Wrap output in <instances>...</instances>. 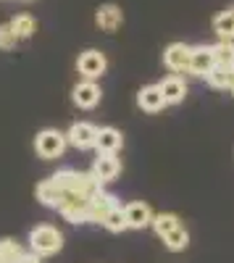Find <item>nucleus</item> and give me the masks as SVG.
Segmentation results:
<instances>
[{"label": "nucleus", "mask_w": 234, "mask_h": 263, "mask_svg": "<svg viewBox=\"0 0 234 263\" xmlns=\"http://www.w3.org/2000/svg\"><path fill=\"white\" fill-rule=\"evenodd\" d=\"M213 53H216V63L234 69V42H219V45H213Z\"/></svg>", "instance_id": "nucleus-24"}, {"label": "nucleus", "mask_w": 234, "mask_h": 263, "mask_svg": "<svg viewBox=\"0 0 234 263\" xmlns=\"http://www.w3.org/2000/svg\"><path fill=\"white\" fill-rule=\"evenodd\" d=\"M66 135L58 129H42L40 135L34 137V150H37V156L40 158H45V161H55L61 158L63 153H66Z\"/></svg>", "instance_id": "nucleus-3"}, {"label": "nucleus", "mask_w": 234, "mask_h": 263, "mask_svg": "<svg viewBox=\"0 0 234 263\" xmlns=\"http://www.w3.org/2000/svg\"><path fill=\"white\" fill-rule=\"evenodd\" d=\"M66 140H69V145L76 147V150H90V147H95V142H98V126H95V124H87V121H76V124H71V129L66 132Z\"/></svg>", "instance_id": "nucleus-8"}, {"label": "nucleus", "mask_w": 234, "mask_h": 263, "mask_svg": "<svg viewBox=\"0 0 234 263\" xmlns=\"http://www.w3.org/2000/svg\"><path fill=\"white\" fill-rule=\"evenodd\" d=\"M126 213V224H129V229H145V227H150L153 224V211L147 203L142 200H134L124 208Z\"/></svg>", "instance_id": "nucleus-12"}, {"label": "nucleus", "mask_w": 234, "mask_h": 263, "mask_svg": "<svg viewBox=\"0 0 234 263\" xmlns=\"http://www.w3.org/2000/svg\"><path fill=\"white\" fill-rule=\"evenodd\" d=\"M161 239H163V245L171 250V253H179V250H184V248L189 245V234H187L184 227H179V229H174V232H168V234L161 237Z\"/></svg>", "instance_id": "nucleus-21"}, {"label": "nucleus", "mask_w": 234, "mask_h": 263, "mask_svg": "<svg viewBox=\"0 0 234 263\" xmlns=\"http://www.w3.org/2000/svg\"><path fill=\"white\" fill-rule=\"evenodd\" d=\"M150 227L158 232V237H166L168 232L179 229L182 221H179V216H177V213H158V216H153V224H150Z\"/></svg>", "instance_id": "nucleus-19"}, {"label": "nucleus", "mask_w": 234, "mask_h": 263, "mask_svg": "<svg viewBox=\"0 0 234 263\" xmlns=\"http://www.w3.org/2000/svg\"><path fill=\"white\" fill-rule=\"evenodd\" d=\"M18 263H42V260H40V255H34V253H24Z\"/></svg>", "instance_id": "nucleus-26"}, {"label": "nucleus", "mask_w": 234, "mask_h": 263, "mask_svg": "<svg viewBox=\"0 0 234 263\" xmlns=\"http://www.w3.org/2000/svg\"><path fill=\"white\" fill-rule=\"evenodd\" d=\"M121 145H124V137H121L119 129H113V126L98 129V142H95L98 153H119Z\"/></svg>", "instance_id": "nucleus-14"}, {"label": "nucleus", "mask_w": 234, "mask_h": 263, "mask_svg": "<svg viewBox=\"0 0 234 263\" xmlns=\"http://www.w3.org/2000/svg\"><path fill=\"white\" fill-rule=\"evenodd\" d=\"M95 24L103 29V32H116L121 24H124V13L116 3H105L95 11Z\"/></svg>", "instance_id": "nucleus-10"}, {"label": "nucleus", "mask_w": 234, "mask_h": 263, "mask_svg": "<svg viewBox=\"0 0 234 263\" xmlns=\"http://www.w3.org/2000/svg\"><path fill=\"white\" fill-rule=\"evenodd\" d=\"M90 174L100 184H108V182H113L121 174V161L116 158V153H98V158H95Z\"/></svg>", "instance_id": "nucleus-6"}, {"label": "nucleus", "mask_w": 234, "mask_h": 263, "mask_svg": "<svg viewBox=\"0 0 234 263\" xmlns=\"http://www.w3.org/2000/svg\"><path fill=\"white\" fill-rule=\"evenodd\" d=\"M226 90L234 95V71H231V77H229V87H226Z\"/></svg>", "instance_id": "nucleus-27"}, {"label": "nucleus", "mask_w": 234, "mask_h": 263, "mask_svg": "<svg viewBox=\"0 0 234 263\" xmlns=\"http://www.w3.org/2000/svg\"><path fill=\"white\" fill-rule=\"evenodd\" d=\"M24 255V248L13 239H0V263H18Z\"/></svg>", "instance_id": "nucleus-23"}, {"label": "nucleus", "mask_w": 234, "mask_h": 263, "mask_svg": "<svg viewBox=\"0 0 234 263\" xmlns=\"http://www.w3.org/2000/svg\"><path fill=\"white\" fill-rule=\"evenodd\" d=\"M29 248L34 255L40 258H48V255H55L61 248H63V234L50 227V224H40L29 232Z\"/></svg>", "instance_id": "nucleus-1"}, {"label": "nucleus", "mask_w": 234, "mask_h": 263, "mask_svg": "<svg viewBox=\"0 0 234 263\" xmlns=\"http://www.w3.org/2000/svg\"><path fill=\"white\" fill-rule=\"evenodd\" d=\"M105 69H108V58H105L100 50H95V48L79 53V58H76V71L84 79H90V82L100 79L105 74Z\"/></svg>", "instance_id": "nucleus-4"}, {"label": "nucleus", "mask_w": 234, "mask_h": 263, "mask_svg": "<svg viewBox=\"0 0 234 263\" xmlns=\"http://www.w3.org/2000/svg\"><path fill=\"white\" fill-rule=\"evenodd\" d=\"M158 87H161V92H163V98H166V105H177V103H182L184 95H187V84H184V79L177 77V74L166 77Z\"/></svg>", "instance_id": "nucleus-13"}, {"label": "nucleus", "mask_w": 234, "mask_h": 263, "mask_svg": "<svg viewBox=\"0 0 234 263\" xmlns=\"http://www.w3.org/2000/svg\"><path fill=\"white\" fill-rule=\"evenodd\" d=\"M137 105L142 108V111H147V114L163 111V108H166V98H163V92H161V87H158V84L142 87V90L137 92Z\"/></svg>", "instance_id": "nucleus-11"}, {"label": "nucleus", "mask_w": 234, "mask_h": 263, "mask_svg": "<svg viewBox=\"0 0 234 263\" xmlns=\"http://www.w3.org/2000/svg\"><path fill=\"white\" fill-rule=\"evenodd\" d=\"M16 42H18V37L11 29V24H0V50H13Z\"/></svg>", "instance_id": "nucleus-25"}, {"label": "nucleus", "mask_w": 234, "mask_h": 263, "mask_svg": "<svg viewBox=\"0 0 234 263\" xmlns=\"http://www.w3.org/2000/svg\"><path fill=\"white\" fill-rule=\"evenodd\" d=\"M189 61H192V48L184 45V42H171V45L163 50V63H166V69L174 71V74L189 71Z\"/></svg>", "instance_id": "nucleus-5"}, {"label": "nucleus", "mask_w": 234, "mask_h": 263, "mask_svg": "<svg viewBox=\"0 0 234 263\" xmlns=\"http://www.w3.org/2000/svg\"><path fill=\"white\" fill-rule=\"evenodd\" d=\"M61 197H63V190H58V187L53 184V179H45V182H40V184H37V200H40L42 205L58 208Z\"/></svg>", "instance_id": "nucleus-17"}, {"label": "nucleus", "mask_w": 234, "mask_h": 263, "mask_svg": "<svg viewBox=\"0 0 234 263\" xmlns=\"http://www.w3.org/2000/svg\"><path fill=\"white\" fill-rule=\"evenodd\" d=\"M231 71L234 69H229V66H221V63H216L213 66V71H210L208 77H205V82L213 87V90H226L229 87V77H231Z\"/></svg>", "instance_id": "nucleus-22"}, {"label": "nucleus", "mask_w": 234, "mask_h": 263, "mask_svg": "<svg viewBox=\"0 0 234 263\" xmlns=\"http://www.w3.org/2000/svg\"><path fill=\"white\" fill-rule=\"evenodd\" d=\"M100 224L108 229V232H124V229H129V224H126V213H124L121 205L111 208L108 213H105V218H103Z\"/></svg>", "instance_id": "nucleus-20"}, {"label": "nucleus", "mask_w": 234, "mask_h": 263, "mask_svg": "<svg viewBox=\"0 0 234 263\" xmlns=\"http://www.w3.org/2000/svg\"><path fill=\"white\" fill-rule=\"evenodd\" d=\"M8 24H11V29L16 32L18 40H29V37L37 32V21H34V16H29V13H18V16H13Z\"/></svg>", "instance_id": "nucleus-18"}, {"label": "nucleus", "mask_w": 234, "mask_h": 263, "mask_svg": "<svg viewBox=\"0 0 234 263\" xmlns=\"http://www.w3.org/2000/svg\"><path fill=\"white\" fill-rule=\"evenodd\" d=\"M69 224H87L90 221V197H84L79 192H66L63 190V197L55 208Z\"/></svg>", "instance_id": "nucleus-2"}, {"label": "nucleus", "mask_w": 234, "mask_h": 263, "mask_svg": "<svg viewBox=\"0 0 234 263\" xmlns=\"http://www.w3.org/2000/svg\"><path fill=\"white\" fill-rule=\"evenodd\" d=\"M213 32L221 42H234V3L213 18Z\"/></svg>", "instance_id": "nucleus-15"}, {"label": "nucleus", "mask_w": 234, "mask_h": 263, "mask_svg": "<svg viewBox=\"0 0 234 263\" xmlns=\"http://www.w3.org/2000/svg\"><path fill=\"white\" fill-rule=\"evenodd\" d=\"M100 98H103V92H100L98 82H90V79H82L71 90V100H74L76 108H82V111H92L100 103Z\"/></svg>", "instance_id": "nucleus-7"}, {"label": "nucleus", "mask_w": 234, "mask_h": 263, "mask_svg": "<svg viewBox=\"0 0 234 263\" xmlns=\"http://www.w3.org/2000/svg\"><path fill=\"white\" fill-rule=\"evenodd\" d=\"M119 203H116V197L113 195H108V192H98L95 197H90V221H103L105 218V213H108L111 208H116Z\"/></svg>", "instance_id": "nucleus-16"}, {"label": "nucleus", "mask_w": 234, "mask_h": 263, "mask_svg": "<svg viewBox=\"0 0 234 263\" xmlns=\"http://www.w3.org/2000/svg\"><path fill=\"white\" fill-rule=\"evenodd\" d=\"M216 66V53L210 45H200V48H192V61H189V74L192 77H200L205 79Z\"/></svg>", "instance_id": "nucleus-9"}]
</instances>
